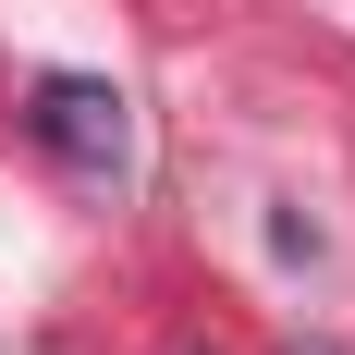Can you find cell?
I'll use <instances>...</instances> for the list:
<instances>
[{
  "label": "cell",
  "instance_id": "obj_1",
  "mask_svg": "<svg viewBox=\"0 0 355 355\" xmlns=\"http://www.w3.org/2000/svg\"><path fill=\"white\" fill-rule=\"evenodd\" d=\"M37 135L73 159H123V98L110 86H37Z\"/></svg>",
  "mask_w": 355,
  "mask_h": 355
},
{
  "label": "cell",
  "instance_id": "obj_2",
  "mask_svg": "<svg viewBox=\"0 0 355 355\" xmlns=\"http://www.w3.org/2000/svg\"><path fill=\"white\" fill-rule=\"evenodd\" d=\"M282 355H343V343H282Z\"/></svg>",
  "mask_w": 355,
  "mask_h": 355
}]
</instances>
